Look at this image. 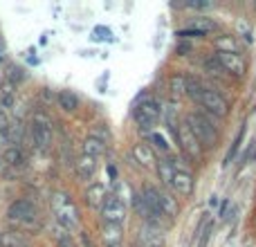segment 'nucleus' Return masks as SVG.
<instances>
[{
  "mask_svg": "<svg viewBox=\"0 0 256 247\" xmlns=\"http://www.w3.org/2000/svg\"><path fill=\"white\" fill-rule=\"evenodd\" d=\"M227 207H230V200H222L220 209H218V214H220V216H222V218H227Z\"/></svg>",
  "mask_w": 256,
  "mask_h": 247,
  "instance_id": "nucleus-35",
  "label": "nucleus"
},
{
  "mask_svg": "<svg viewBox=\"0 0 256 247\" xmlns=\"http://www.w3.org/2000/svg\"><path fill=\"white\" fill-rule=\"evenodd\" d=\"M178 214H180V202H178L168 191L160 189V216H162L166 222H171L178 218Z\"/></svg>",
  "mask_w": 256,
  "mask_h": 247,
  "instance_id": "nucleus-13",
  "label": "nucleus"
},
{
  "mask_svg": "<svg viewBox=\"0 0 256 247\" xmlns=\"http://www.w3.org/2000/svg\"><path fill=\"white\" fill-rule=\"evenodd\" d=\"M30 135H32L34 148L40 150V153H48V150L52 148V142H54L52 120H50L45 112H34L32 124H30Z\"/></svg>",
  "mask_w": 256,
  "mask_h": 247,
  "instance_id": "nucleus-3",
  "label": "nucleus"
},
{
  "mask_svg": "<svg viewBox=\"0 0 256 247\" xmlns=\"http://www.w3.org/2000/svg\"><path fill=\"white\" fill-rule=\"evenodd\" d=\"M56 247H76V245H74V240H72L70 234H61L56 238Z\"/></svg>",
  "mask_w": 256,
  "mask_h": 247,
  "instance_id": "nucleus-33",
  "label": "nucleus"
},
{
  "mask_svg": "<svg viewBox=\"0 0 256 247\" xmlns=\"http://www.w3.org/2000/svg\"><path fill=\"white\" fill-rule=\"evenodd\" d=\"M198 106L202 108V112L209 115L212 120H222V117L230 115V102H227L218 90H212V88H204Z\"/></svg>",
  "mask_w": 256,
  "mask_h": 247,
  "instance_id": "nucleus-5",
  "label": "nucleus"
},
{
  "mask_svg": "<svg viewBox=\"0 0 256 247\" xmlns=\"http://www.w3.org/2000/svg\"><path fill=\"white\" fill-rule=\"evenodd\" d=\"M52 214L56 218V222L66 232H76L79 230V209H76L74 200L66 191H54L52 194Z\"/></svg>",
  "mask_w": 256,
  "mask_h": 247,
  "instance_id": "nucleus-2",
  "label": "nucleus"
},
{
  "mask_svg": "<svg viewBox=\"0 0 256 247\" xmlns=\"http://www.w3.org/2000/svg\"><path fill=\"white\" fill-rule=\"evenodd\" d=\"M84 198H86V204H88L90 209H102L104 200L108 198L106 184H104V182H90L86 194H84Z\"/></svg>",
  "mask_w": 256,
  "mask_h": 247,
  "instance_id": "nucleus-12",
  "label": "nucleus"
},
{
  "mask_svg": "<svg viewBox=\"0 0 256 247\" xmlns=\"http://www.w3.org/2000/svg\"><path fill=\"white\" fill-rule=\"evenodd\" d=\"M0 160H2L4 164H9V166H22V164H25V153H22V148L18 144H14L2 150Z\"/></svg>",
  "mask_w": 256,
  "mask_h": 247,
  "instance_id": "nucleus-21",
  "label": "nucleus"
},
{
  "mask_svg": "<svg viewBox=\"0 0 256 247\" xmlns=\"http://www.w3.org/2000/svg\"><path fill=\"white\" fill-rule=\"evenodd\" d=\"M166 227L158 225V222H142L137 230V247H164L166 245Z\"/></svg>",
  "mask_w": 256,
  "mask_h": 247,
  "instance_id": "nucleus-6",
  "label": "nucleus"
},
{
  "mask_svg": "<svg viewBox=\"0 0 256 247\" xmlns=\"http://www.w3.org/2000/svg\"><path fill=\"white\" fill-rule=\"evenodd\" d=\"M9 130H12V122H9L7 112L0 110V144H2V142L9 137Z\"/></svg>",
  "mask_w": 256,
  "mask_h": 247,
  "instance_id": "nucleus-31",
  "label": "nucleus"
},
{
  "mask_svg": "<svg viewBox=\"0 0 256 247\" xmlns=\"http://www.w3.org/2000/svg\"><path fill=\"white\" fill-rule=\"evenodd\" d=\"M7 79L12 86H16L25 79V72H22V68H18V66H7Z\"/></svg>",
  "mask_w": 256,
  "mask_h": 247,
  "instance_id": "nucleus-30",
  "label": "nucleus"
},
{
  "mask_svg": "<svg viewBox=\"0 0 256 247\" xmlns=\"http://www.w3.org/2000/svg\"><path fill=\"white\" fill-rule=\"evenodd\" d=\"M214 45H216V52H232V54H238L240 43L236 36L232 34H220L214 38Z\"/></svg>",
  "mask_w": 256,
  "mask_h": 247,
  "instance_id": "nucleus-20",
  "label": "nucleus"
},
{
  "mask_svg": "<svg viewBox=\"0 0 256 247\" xmlns=\"http://www.w3.org/2000/svg\"><path fill=\"white\" fill-rule=\"evenodd\" d=\"M204 88H207V86H204L202 81L198 79V76H194V74H186V76H184V97H189L194 104L200 102V97H202Z\"/></svg>",
  "mask_w": 256,
  "mask_h": 247,
  "instance_id": "nucleus-16",
  "label": "nucleus"
},
{
  "mask_svg": "<svg viewBox=\"0 0 256 247\" xmlns=\"http://www.w3.org/2000/svg\"><path fill=\"white\" fill-rule=\"evenodd\" d=\"M160 120H162V108L155 99H144L132 108V122L137 124L142 132H153Z\"/></svg>",
  "mask_w": 256,
  "mask_h": 247,
  "instance_id": "nucleus-4",
  "label": "nucleus"
},
{
  "mask_svg": "<svg viewBox=\"0 0 256 247\" xmlns=\"http://www.w3.org/2000/svg\"><path fill=\"white\" fill-rule=\"evenodd\" d=\"M130 155H132V160H135V162L140 164V166H146V168L158 166V162H155V153H153V148H150L148 144H144V142H140V144L132 146Z\"/></svg>",
  "mask_w": 256,
  "mask_h": 247,
  "instance_id": "nucleus-15",
  "label": "nucleus"
},
{
  "mask_svg": "<svg viewBox=\"0 0 256 247\" xmlns=\"http://www.w3.org/2000/svg\"><path fill=\"white\" fill-rule=\"evenodd\" d=\"M130 204H132V212H135L142 220L144 222L150 220V209H148V204H146V200L142 198L140 191H130Z\"/></svg>",
  "mask_w": 256,
  "mask_h": 247,
  "instance_id": "nucleus-22",
  "label": "nucleus"
},
{
  "mask_svg": "<svg viewBox=\"0 0 256 247\" xmlns=\"http://www.w3.org/2000/svg\"><path fill=\"white\" fill-rule=\"evenodd\" d=\"M81 240H84V245H86V247H94V245H92V240H90V236H88V232H81Z\"/></svg>",
  "mask_w": 256,
  "mask_h": 247,
  "instance_id": "nucleus-36",
  "label": "nucleus"
},
{
  "mask_svg": "<svg viewBox=\"0 0 256 247\" xmlns=\"http://www.w3.org/2000/svg\"><path fill=\"white\" fill-rule=\"evenodd\" d=\"M176 52L180 54V56H184V52H191V43L189 40H180V45L176 48Z\"/></svg>",
  "mask_w": 256,
  "mask_h": 247,
  "instance_id": "nucleus-34",
  "label": "nucleus"
},
{
  "mask_svg": "<svg viewBox=\"0 0 256 247\" xmlns=\"http://www.w3.org/2000/svg\"><path fill=\"white\" fill-rule=\"evenodd\" d=\"M104 153H106V144H104L102 140H97V137H92V135L84 140V146H81V155H88V158L99 160Z\"/></svg>",
  "mask_w": 256,
  "mask_h": 247,
  "instance_id": "nucleus-19",
  "label": "nucleus"
},
{
  "mask_svg": "<svg viewBox=\"0 0 256 247\" xmlns=\"http://www.w3.org/2000/svg\"><path fill=\"white\" fill-rule=\"evenodd\" d=\"M204 70H207L212 76H218V79H222V76H227V74H225V70H222V68H220V63L216 61V56H209L207 61H204Z\"/></svg>",
  "mask_w": 256,
  "mask_h": 247,
  "instance_id": "nucleus-29",
  "label": "nucleus"
},
{
  "mask_svg": "<svg viewBox=\"0 0 256 247\" xmlns=\"http://www.w3.org/2000/svg\"><path fill=\"white\" fill-rule=\"evenodd\" d=\"M245 132H248V126L243 124V126H240V130H238V135L234 137V144H232V148H230V153H227V158H225V162H222V166H227V164L234 162V158H236V153H238V148L243 146Z\"/></svg>",
  "mask_w": 256,
  "mask_h": 247,
  "instance_id": "nucleus-25",
  "label": "nucleus"
},
{
  "mask_svg": "<svg viewBox=\"0 0 256 247\" xmlns=\"http://www.w3.org/2000/svg\"><path fill=\"white\" fill-rule=\"evenodd\" d=\"M7 218L16 222H34L38 218V209H36V204L32 200L20 198V200H14L7 207Z\"/></svg>",
  "mask_w": 256,
  "mask_h": 247,
  "instance_id": "nucleus-10",
  "label": "nucleus"
},
{
  "mask_svg": "<svg viewBox=\"0 0 256 247\" xmlns=\"http://www.w3.org/2000/svg\"><path fill=\"white\" fill-rule=\"evenodd\" d=\"M132 247H137V245H132Z\"/></svg>",
  "mask_w": 256,
  "mask_h": 247,
  "instance_id": "nucleus-37",
  "label": "nucleus"
},
{
  "mask_svg": "<svg viewBox=\"0 0 256 247\" xmlns=\"http://www.w3.org/2000/svg\"><path fill=\"white\" fill-rule=\"evenodd\" d=\"M148 142L153 144L155 150H160V153H164V155H171V144L166 142V137H164L162 132H158V130L148 132Z\"/></svg>",
  "mask_w": 256,
  "mask_h": 247,
  "instance_id": "nucleus-24",
  "label": "nucleus"
},
{
  "mask_svg": "<svg viewBox=\"0 0 256 247\" xmlns=\"http://www.w3.org/2000/svg\"><path fill=\"white\" fill-rule=\"evenodd\" d=\"M56 102H58V108H61L63 112H70V115L79 110V106H81L79 97H76L72 90H61V92L56 94Z\"/></svg>",
  "mask_w": 256,
  "mask_h": 247,
  "instance_id": "nucleus-18",
  "label": "nucleus"
},
{
  "mask_svg": "<svg viewBox=\"0 0 256 247\" xmlns=\"http://www.w3.org/2000/svg\"><path fill=\"white\" fill-rule=\"evenodd\" d=\"M0 247H30V240L20 232H4L0 234Z\"/></svg>",
  "mask_w": 256,
  "mask_h": 247,
  "instance_id": "nucleus-23",
  "label": "nucleus"
},
{
  "mask_svg": "<svg viewBox=\"0 0 256 247\" xmlns=\"http://www.w3.org/2000/svg\"><path fill=\"white\" fill-rule=\"evenodd\" d=\"M176 140L180 142L182 153H184L189 160L198 162V160L202 158V146L198 144V140L194 137V132H191V128H189V124H186L184 120H182V122H180V126H178V130H176Z\"/></svg>",
  "mask_w": 256,
  "mask_h": 247,
  "instance_id": "nucleus-8",
  "label": "nucleus"
},
{
  "mask_svg": "<svg viewBox=\"0 0 256 247\" xmlns=\"http://www.w3.org/2000/svg\"><path fill=\"white\" fill-rule=\"evenodd\" d=\"M214 56H216V61L220 63V68L225 70L227 76H234V79H243L245 72H248V61L243 58V54L216 52Z\"/></svg>",
  "mask_w": 256,
  "mask_h": 247,
  "instance_id": "nucleus-9",
  "label": "nucleus"
},
{
  "mask_svg": "<svg viewBox=\"0 0 256 247\" xmlns=\"http://www.w3.org/2000/svg\"><path fill=\"white\" fill-rule=\"evenodd\" d=\"M171 186L176 189V194H180V196H191L194 194V186H196V180H194V173H191V168L189 171H176L173 173V182H171Z\"/></svg>",
  "mask_w": 256,
  "mask_h": 247,
  "instance_id": "nucleus-14",
  "label": "nucleus"
},
{
  "mask_svg": "<svg viewBox=\"0 0 256 247\" xmlns=\"http://www.w3.org/2000/svg\"><path fill=\"white\" fill-rule=\"evenodd\" d=\"M158 176H160V180H162V184H166V186H171V182H173V166L171 164H168V160L164 158V160H160L158 162Z\"/></svg>",
  "mask_w": 256,
  "mask_h": 247,
  "instance_id": "nucleus-26",
  "label": "nucleus"
},
{
  "mask_svg": "<svg viewBox=\"0 0 256 247\" xmlns=\"http://www.w3.org/2000/svg\"><path fill=\"white\" fill-rule=\"evenodd\" d=\"M99 214H102V222H110V225H124L126 214H128L126 200H122L120 196H115V194H108V198L104 200Z\"/></svg>",
  "mask_w": 256,
  "mask_h": 247,
  "instance_id": "nucleus-7",
  "label": "nucleus"
},
{
  "mask_svg": "<svg viewBox=\"0 0 256 247\" xmlns=\"http://www.w3.org/2000/svg\"><path fill=\"white\" fill-rule=\"evenodd\" d=\"M122 236H124V230H122V225L102 222V238H104V243H106V247L122 245Z\"/></svg>",
  "mask_w": 256,
  "mask_h": 247,
  "instance_id": "nucleus-17",
  "label": "nucleus"
},
{
  "mask_svg": "<svg viewBox=\"0 0 256 247\" xmlns=\"http://www.w3.org/2000/svg\"><path fill=\"white\" fill-rule=\"evenodd\" d=\"M97 168H99V162L94 158H88V155H79L74 160V171H76V178L84 182H90L94 176H97Z\"/></svg>",
  "mask_w": 256,
  "mask_h": 247,
  "instance_id": "nucleus-11",
  "label": "nucleus"
},
{
  "mask_svg": "<svg viewBox=\"0 0 256 247\" xmlns=\"http://www.w3.org/2000/svg\"><path fill=\"white\" fill-rule=\"evenodd\" d=\"M212 220H207L204 222V234H200V243H198V247H207V243H209V236H212Z\"/></svg>",
  "mask_w": 256,
  "mask_h": 247,
  "instance_id": "nucleus-32",
  "label": "nucleus"
},
{
  "mask_svg": "<svg viewBox=\"0 0 256 247\" xmlns=\"http://www.w3.org/2000/svg\"><path fill=\"white\" fill-rule=\"evenodd\" d=\"M168 88H171V97L180 99L184 94V74H176L168 79Z\"/></svg>",
  "mask_w": 256,
  "mask_h": 247,
  "instance_id": "nucleus-28",
  "label": "nucleus"
},
{
  "mask_svg": "<svg viewBox=\"0 0 256 247\" xmlns=\"http://www.w3.org/2000/svg\"><path fill=\"white\" fill-rule=\"evenodd\" d=\"M184 122L189 124L194 137L198 140V144L204 148H216L218 142H220V132H218V126L214 124V120L209 115H204L202 110H191L186 112Z\"/></svg>",
  "mask_w": 256,
  "mask_h": 247,
  "instance_id": "nucleus-1",
  "label": "nucleus"
},
{
  "mask_svg": "<svg viewBox=\"0 0 256 247\" xmlns=\"http://www.w3.org/2000/svg\"><path fill=\"white\" fill-rule=\"evenodd\" d=\"M189 27H191V30H196V32H200V34L207 36L209 32L216 30V22L209 20V18H202V16H200V18H191V20H189Z\"/></svg>",
  "mask_w": 256,
  "mask_h": 247,
  "instance_id": "nucleus-27",
  "label": "nucleus"
}]
</instances>
